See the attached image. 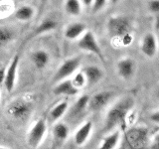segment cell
<instances>
[{"label": "cell", "mask_w": 159, "mask_h": 149, "mask_svg": "<svg viewBox=\"0 0 159 149\" xmlns=\"http://www.w3.org/2000/svg\"><path fill=\"white\" fill-rule=\"evenodd\" d=\"M114 96H116V93L111 91H103L97 93L93 97H89L88 107L92 111H102L112 101Z\"/></svg>", "instance_id": "8"}, {"label": "cell", "mask_w": 159, "mask_h": 149, "mask_svg": "<svg viewBox=\"0 0 159 149\" xmlns=\"http://www.w3.org/2000/svg\"><path fill=\"white\" fill-rule=\"evenodd\" d=\"M79 49L83 50V51L89 52L101 60L102 62L104 63V56L102 51V48L99 47V45L96 39V36L92 31H86L83 35L81 39L78 42Z\"/></svg>", "instance_id": "4"}, {"label": "cell", "mask_w": 159, "mask_h": 149, "mask_svg": "<svg viewBox=\"0 0 159 149\" xmlns=\"http://www.w3.org/2000/svg\"><path fill=\"white\" fill-rule=\"evenodd\" d=\"M80 91L73 86L71 79H64L60 82L56 87L53 88V93L55 96H75Z\"/></svg>", "instance_id": "13"}, {"label": "cell", "mask_w": 159, "mask_h": 149, "mask_svg": "<svg viewBox=\"0 0 159 149\" xmlns=\"http://www.w3.org/2000/svg\"><path fill=\"white\" fill-rule=\"evenodd\" d=\"M120 141V131L116 130L104 136L97 149H116Z\"/></svg>", "instance_id": "17"}, {"label": "cell", "mask_w": 159, "mask_h": 149, "mask_svg": "<svg viewBox=\"0 0 159 149\" xmlns=\"http://www.w3.org/2000/svg\"><path fill=\"white\" fill-rule=\"evenodd\" d=\"M92 130H93V122L92 121L84 122L76 131V133H75V136H74L75 143H76L78 146H82L83 144L87 142L88 138L89 137V135H91V133H92Z\"/></svg>", "instance_id": "15"}, {"label": "cell", "mask_w": 159, "mask_h": 149, "mask_svg": "<svg viewBox=\"0 0 159 149\" xmlns=\"http://www.w3.org/2000/svg\"><path fill=\"white\" fill-rule=\"evenodd\" d=\"M5 72H6V70L4 68L0 69V83H3L4 81V78H5Z\"/></svg>", "instance_id": "29"}, {"label": "cell", "mask_w": 159, "mask_h": 149, "mask_svg": "<svg viewBox=\"0 0 159 149\" xmlns=\"http://www.w3.org/2000/svg\"><path fill=\"white\" fill-rule=\"evenodd\" d=\"M65 11L70 16H79L82 13L81 0H66L65 1Z\"/></svg>", "instance_id": "21"}, {"label": "cell", "mask_w": 159, "mask_h": 149, "mask_svg": "<svg viewBox=\"0 0 159 149\" xmlns=\"http://www.w3.org/2000/svg\"><path fill=\"white\" fill-rule=\"evenodd\" d=\"M109 1H111V4H116V3H118L119 1H120V0H109Z\"/></svg>", "instance_id": "31"}, {"label": "cell", "mask_w": 159, "mask_h": 149, "mask_svg": "<svg viewBox=\"0 0 159 149\" xmlns=\"http://www.w3.org/2000/svg\"><path fill=\"white\" fill-rule=\"evenodd\" d=\"M68 108H69L68 102L64 101V102H61L60 103H58L57 106H55L51 109V111H50V113H49L50 119H51L52 121H57L58 119H60L65 113H66Z\"/></svg>", "instance_id": "22"}, {"label": "cell", "mask_w": 159, "mask_h": 149, "mask_svg": "<svg viewBox=\"0 0 159 149\" xmlns=\"http://www.w3.org/2000/svg\"><path fill=\"white\" fill-rule=\"evenodd\" d=\"M81 66V57H74L66 60L61 64L54 74V82L59 83L64 79H67L70 76L76 73V71Z\"/></svg>", "instance_id": "7"}, {"label": "cell", "mask_w": 159, "mask_h": 149, "mask_svg": "<svg viewBox=\"0 0 159 149\" xmlns=\"http://www.w3.org/2000/svg\"><path fill=\"white\" fill-rule=\"evenodd\" d=\"M107 29L109 37L120 41L122 46L132 43V26L129 20L124 16H112L108 19Z\"/></svg>", "instance_id": "2"}, {"label": "cell", "mask_w": 159, "mask_h": 149, "mask_svg": "<svg viewBox=\"0 0 159 149\" xmlns=\"http://www.w3.org/2000/svg\"><path fill=\"white\" fill-rule=\"evenodd\" d=\"M47 132V122L45 118H40L34 123L27 135V142L31 148H38L44 140Z\"/></svg>", "instance_id": "6"}, {"label": "cell", "mask_w": 159, "mask_h": 149, "mask_svg": "<svg viewBox=\"0 0 159 149\" xmlns=\"http://www.w3.org/2000/svg\"><path fill=\"white\" fill-rule=\"evenodd\" d=\"M87 31V25L83 22H75L68 25L64 35L68 40H76Z\"/></svg>", "instance_id": "14"}, {"label": "cell", "mask_w": 159, "mask_h": 149, "mask_svg": "<svg viewBox=\"0 0 159 149\" xmlns=\"http://www.w3.org/2000/svg\"><path fill=\"white\" fill-rule=\"evenodd\" d=\"M147 6H148L149 11L152 12L155 15H158V13H159V0H148Z\"/></svg>", "instance_id": "27"}, {"label": "cell", "mask_w": 159, "mask_h": 149, "mask_svg": "<svg viewBox=\"0 0 159 149\" xmlns=\"http://www.w3.org/2000/svg\"><path fill=\"white\" fill-rule=\"evenodd\" d=\"M0 149H8V148H5V147H0Z\"/></svg>", "instance_id": "34"}, {"label": "cell", "mask_w": 159, "mask_h": 149, "mask_svg": "<svg viewBox=\"0 0 159 149\" xmlns=\"http://www.w3.org/2000/svg\"><path fill=\"white\" fill-rule=\"evenodd\" d=\"M118 76L123 79H130L136 72V63L131 58H123L116 64Z\"/></svg>", "instance_id": "10"}, {"label": "cell", "mask_w": 159, "mask_h": 149, "mask_svg": "<svg viewBox=\"0 0 159 149\" xmlns=\"http://www.w3.org/2000/svg\"><path fill=\"white\" fill-rule=\"evenodd\" d=\"M15 39V32L11 28L0 26V47L6 46Z\"/></svg>", "instance_id": "23"}, {"label": "cell", "mask_w": 159, "mask_h": 149, "mask_svg": "<svg viewBox=\"0 0 159 149\" xmlns=\"http://www.w3.org/2000/svg\"><path fill=\"white\" fill-rule=\"evenodd\" d=\"M69 127L67 124H65L63 122H57L53 126V138L54 140L58 143H62L65 140H67V138L69 136Z\"/></svg>", "instance_id": "18"}, {"label": "cell", "mask_w": 159, "mask_h": 149, "mask_svg": "<svg viewBox=\"0 0 159 149\" xmlns=\"http://www.w3.org/2000/svg\"><path fill=\"white\" fill-rule=\"evenodd\" d=\"M89 97L87 96V94H84V96H82L78 99L76 103L74 104V107L72 111L73 115H77V114L83 112L84 109L87 108L88 103H89Z\"/></svg>", "instance_id": "24"}, {"label": "cell", "mask_w": 159, "mask_h": 149, "mask_svg": "<svg viewBox=\"0 0 159 149\" xmlns=\"http://www.w3.org/2000/svg\"><path fill=\"white\" fill-rule=\"evenodd\" d=\"M82 72L84 74V77H86L87 84H89V86H93V84L98 83L104 76L102 70L98 68V66L84 67L82 70Z\"/></svg>", "instance_id": "12"}, {"label": "cell", "mask_w": 159, "mask_h": 149, "mask_svg": "<svg viewBox=\"0 0 159 149\" xmlns=\"http://www.w3.org/2000/svg\"><path fill=\"white\" fill-rule=\"evenodd\" d=\"M134 106V99L131 97H125L117 102L107 113L102 132L108 133L116 126L125 125L128 112Z\"/></svg>", "instance_id": "1"}, {"label": "cell", "mask_w": 159, "mask_h": 149, "mask_svg": "<svg viewBox=\"0 0 159 149\" xmlns=\"http://www.w3.org/2000/svg\"><path fill=\"white\" fill-rule=\"evenodd\" d=\"M71 82L73 84V86L77 89H79V91L86 87V84H87V79H86V77H84V74H83V72L77 73L71 79Z\"/></svg>", "instance_id": "25"}, {"label": "cell", "mask_w": 159, "mask_h": 149, "mask_svg": "<svg viewBox=\"0 0 159 149\" xmlns=\"http://www.w3.org/2000/svg\"><path fill=\"white\" fill-rule=\"evenodd\" d=\"M33 111V106L31 102L22 98H17L10 102L6 107L7 114L14 119L22 120L27 118Z\"/></svg>", "instance_id": "3"}, {"label": "cell", "mask_w": 159, "mask_h": 149, "mask_svg": "<svg viewBox=\"0 0 159 149\" xmlns=\"http://www.w3.org/2000/svg\"><path fill=\"white\" fill-rule=\"evenodd\" d=\"M150 120L155 124L159 123V111H155L150 114Z\"/></svg>", "instance_id": "28"}, {"label": "cell", "mask_w": 159, "mask_h": 149, "mask_svg": "<svg viewBox=\"0 0 159 149\" xmlns=\"http://www.w3.org/2000/svg\"><path fill=\"white\" fill-rule=\"evenodd\" d=\"M125 139L130 149H143L148 140V130L145 127H134L125 133Z\"/></svg>", "instance_id": "5"}, {"label": "cell", "mask_w": 159, "mask_h": 149, "mask_svg": "<svg viewBox=\"0 0 159 149\" xmlns=\"http://www.w3.org/2000/svg\"><path fill=\"white\" fill-rule=\"evenodd\" d=\"M107 3V0H93L92 3V12L97 13L99 12L101 10H102Z\"/></svg>", "instance_id": "26"}, {"label": "cell", "mask_w": 159, "mask_h": 149, "mask_svg": "<svg viewBox=\"0 0 159 149\" xmlns=\"http://www.w3.org/2000/svg\"><path fill=\"white\" fill-rule=\"evenodd\" d=\"M35 14V10L30 5H22L14 13V17L19 21H28L32 19Z\"/></svg>", "instance_id": "20"}, {"label": "cell", "mask_w": 159, "mask_h": 149, "mask_svg": "<svg viewBox=\"0 0 159 149\" xmlns=\"http://www.w3.org/2000/svg\"><path fill=\"white\" fill-rule=\"evenodd\" d=\"M7 1H10V0H0V2H7Z\"/></svg>", "instance_id": "33"}, {"label": "cell", "mask_w": 159, "mask_h": 149, "mask_svg": "<svg viewBox=\"0 0 159 149\" xmlns=\"http://www.w3.org/2000/svg\"><path fill=\"white\" fill-rule=\"evenodd\" d=\"M140 50L148 58H153L157 54V39L153 33H147L142 39Z\"/></svg>", "instance_id": "11"}, {"label": "cell", "mask_w": 159, "mask_h": 149, "mask_svg": "<svg viewBox=\"0 0 159 149\" xmlns=\"http://www.w3.org/2000/svg\"><path fill=\"white\" fill-rule=\"evenodd\" d=\"M56 28H57V22L53 19L47 18V19L43 20V21L40 23L36 28H35L33 36L34 37L40 36V35H43L45 33L51 32Z\"/></svg>", "instance_id": "19"}, {"label": "cell", "mask_w": 159, "mask_h": 149, "mask_svg": "<svg viewBox=\"0 0 159 149\" xmlns=\"http://www.w3.org/2000/svg\"><path fill=\"white\" fill-rule=\"evenodd\" d=\"M93 0H82V4H84V6H91Z\"/></svg>", "instance_id": "30"}, {"label": "cell", "mask_w": 159, "mask_h": 149, "mask_svg": "<svg viewBox=\"0 0 159 149\" xmlns=\"http://www.w3.org/2000/svg\"><path fill=\"white\" fill-rule=\"evenodd\" d=\"M19 61H20L19 55H15L11 63L9 65L8 69L6 70V72H5V78H4L3 84L8 93H11L15 88V84H16Z\"/></svg>", "instance_id": "9"}, {"label": "cell", "mask_w": 159, "mask_h": 149, "mask_svg": "<svg viewBox=\"0 0 159 149\" xmlns=\"http://www.w3.org/2000/svg\"><path fill=\"white\" fill-rule=\"evenodd\" d=\"M40 1H41V5H42V6H44V5L46 4L49 1V0H40Z\"/></svg>", "instance_id": "32"}, {"label": "cell", "mask_w": 159, "mask_h": 149, "mask_svg": "<svg viewBox=\"0 0 159 149\" xmlns=\"http://www.w3.org/2000/svg\"><path fill=\"white\" fill-rule=\"evenodd\" d=\"M30 59L35 66V68L38 70H43L46 68V66L50 62V56L45 50H36L31 53Z\"/></svg>", "instance_id": "16"}]
</instances>
